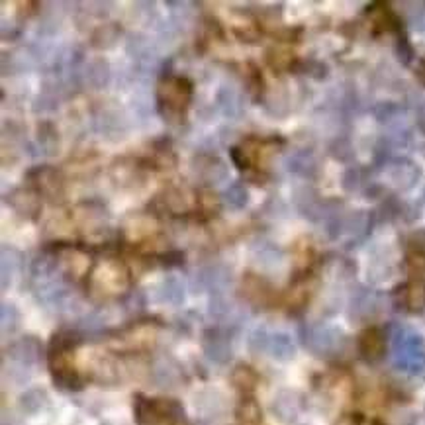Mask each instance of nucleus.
<instances>
[{
    "label": "nucleus",
    "instance_id": "1",
    "mask_svg": "<svg viewBox=\"0 0 425 425\" xmlns=\"http://www.w3.org/2000/svg\"><path fill=\"white\" fill-rule=\"evenodd\" d=\"M192 87L186 79L180 77H167L159 85V108L165 116H180L186 104L190 102Z\"/></svg>",
    "mask_w": 425,
    "mask_h": 425
},
{
    "label": "nucleus",
    "instance_id": "2",
    "mask_svg": "<svg viewBox=\"0 0 425 425\" xmlns=\"http://www.w3.org/2000/svg\"><path fill=\"white\" fill-rule=\"evenodd\" d=\"M204 353L212 359L214 363H228L231 357V341L220 329H210L202 337Z\"/></svg>",
    "mask_w": 425,
    "mask_h": 425
},
{
    "label": "nucleus",
    "instance_id": "3",
    "mask_svg": "<svg viewBox=\"0 0 425 425\" xmlns=\"http://www.w3.org/2000/svg\"><path fill=\"white\" fill-rule=\"evenodd\" d=\"M94 284H98L106 292L122 290L128 284L125 269L118 263H104V265L98 266L97 273H94Z\"/></svg>",
    "mask_w": 425,
    "mask_h": 425
},
{
    "label": "nucleus",
    "instance_id": "4",
    "mask_svg": "<svg viewBox=\"0 0 425 425\" xmlns=\"http://www.w3.org/2000/svg\"><path fill=\"white\" fill-rule=\"evenodd\" d=\"M359 347H361V353L369 361H376L384 353V335H382L378 329H367L363 335H361V339H359Z\"/></svg>",
    "mask_w": 425,
    "mask_h": 425
},
{
    "label": "nucleus",
    "instance_id": "5",
    "mask_svg": "<svg viewBox=\"0 0 425 425\" xmlns=\"http://www.w3.org/2000/svg\"><path fill=\"white\" fill-rule=\"evenodd\" d=\"M155 300L161 302V304H168V306H178L180 302L185 300L183 284L178 283L177 278H165L155 288Z\"/></svg>",
    "mask_w": 425,
    "mask_h": 425
},
{
    "label": "nucleus",
    "instance_id": "6",
    "mask_svg": "<svg viewBox=\"0 0 425 425\" xmlns=\"http://www.w3.org/2000/svg\"><path fill=\"white\" fill-rule=\"evenodd\" d=\"M10 359L16 364H24L30 367L32 363L37 361V355H39V347L34 339H22L16 345L10 347Z\"/></svg>",
    "mask_w": 425,
    "mask_h": 425
},
{
    "label": "nucleus",
    "instance_id": "7",
    "mask_svg": "<svg viewBox=\"0 0 425 425\" xmlns=\"http://www.w3.org/2000/svg\"><path fill=\"white\" fill-rule=\"evenodd\" d=\"M153 381L159 388H173L178 382V371L168 361H157L153 367Z\"/></svg>",
    "mask_w": 425,
    "mask_h": 425
},
{
    "label": "nucleus",
    "instance_id": "8",
    "mask_svg": "<svg viewBox=\"0 0 425 425\" xmlns=\"http://www.w3.org/2000/svg\"><path fill=\"white\" fill-rule=\"evenodd\" d=\"M45 402H47V394L42 388H30L20 396V407L26 414H37L45 406Z\"/></svg>",
    "mask_w": 425,
    "mask_h": 425
},
{
    "label": "nucleus",
    "instance_id": "9",
    "mask_svg": "<svg viewBox=\"0 0 425 425\" xmlns=\"http://www.w3.org/2000/svg\"><path fill=\"white\" fill-rule=\"evenodd\" d=\"M404 298H406V306L409 310H421L425 306V284L421 281L409 283L404 288Z\"/></svg>",
    "mask_w": 425,
    "mask_h": 425
},
{
    "label": "nucleus",
    "instance_id": "10",
    "mask_svg": "<svg viewBox=\"0 0 425 425\" xmlns=\"http://www.w3.org/2000/svg\"><path fill=\"white\" fill-rule=\"evenodd\" d=\"M233 314V304H231L223 294H214L210 300V316L216 319H228Z\"/></svg>",
    "mask_w": 425,
    "mask_h": 425
},
{
    "label": "nucleus",
    "instance_id": "11",
    "mask_svg": "<svg viewBox=\"0 0 425 425\" xmlns=\"http://www.w3.org/2000/svg\"><path fill=\"white\" fill-rule=\"evenodd\" d=\"M223 398L218 392H204L200 396H196V409L200 412H220L222 409Z\"/></svg>",
    "mask_w": 425,
    "mask_h": 425
},
{
    "label": "nucleus",
    "instance_id": "12",
    "mask_svg": "<svg viewBox=\"0 0 425 425\" xmlns=\"http://www.w3.org/2000/svg\"><path fill=\"white\" fill-rule=\"evenodd\" d=\"M231 381L233 384L241 390H251L255 386V382H257V376H255V372L251 371L249 367H238L235 371H233V376H231Z\"/></svg>",
    "mask_w": 425,
    "mask_h": 425
},
{
    "label": "nucleus",
    "instance_id": "13",
    "mask_svg": "<svg viewBox=\"0 0 425 425\" xmlns=\"http://www.w3.org/2000/svg\"><path fill=\"white\" fill-rule=\"evenodd\" d=\"M266 351H271L273 357H278V359H286L288 355L292 353V347H290V341H288V337L284 335H275L271 337V341H269V349Z\"/></svg>",
    "mask_w": 425,
    "mask_h": 425
},
{
    "label": "nucleus",
    "instance_id": "14",
    "mask_svg": "<svg viewBox=\"0 0 425 425\" xmlns=\"http://www.w3.org/2000/svg\"><path fill=\"white\" fill-rule=\"evenodd\" d=\"M20 326V314L18 310L14 308V306H10V304H4L2 306V331L4 333H12V331H16Z\"/></svg>",
    "mask_w": 425,
    "mask_h": 425
},
{
    "label": "nucleus",
    "instance_id": "15",
    "mask_svg": "<svg viewBox=\"0 0 425 425\" xmlns=\"http://www.w3.org/2000/svg\"><path fill=\"white\" fill-rule=\"evenodd\" d=\"M223 196H226V202L230 204L231 208H241L247 202V190L241 185H231Z\"/></svg>",
    "mask_w": 425,
    "mask_h": 425
},
{
    "label": "nucleus",
    "instance_id": "16",
    "mask_svg": "<svg viewBox=\"0 0 425 425\" xmlns=\"http://www.w3.org/2000/svg\"><path fill=\"white\" fill-rule=\"evenodd\" d=\"M240 417L247 424H255L259 419V409L253 402H245L243 406L240 407Z\"/></svg>",
    "mask_w": 425,
    "mask_h": 425
},
{
    "label": "nucleus",
    "instance_id": "17",
    "mask_svg": "<svg viewBox=\"0 0 425 425\" xmlns=\"http://www.w3.org/2000/svg\"><path fill=\"white\" fill-rule=\"evenodd\" d=\"M417 79L425 85V61L419 63V67H417Z\"/></svg>",
    "mask_w": 425,
    "mask_h": 425
},
{
    "label": "nucleus",
    "instance_id": "18",
    "mask_svg": "<svg viewBox=\"0 0 425 425\" xmlns=\"http://www.w3.org/2000/svg\"><path fill=\"white\" fill-rule=\"evenodd\" d=\"M2 425H18L14 419H8V417H4V421H2Z\"/></svg>",
    "mask_w": 425,
    "mask_h": 425
}]
</instances>
